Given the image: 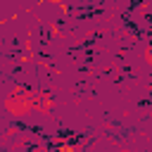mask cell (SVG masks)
I'll use <instances>...</instances> for the list:
<instances>
[{"label":"cell","mask_w":152,"mask_h":152,"mask_svg":"<svg viewBox=\"0 0 152 152\" xmlns=\"http://www.w3.org/2000/svg\"><path fill=\"white\" fill-rule=\"evenodd\" d=\"M33 104H36V112L38 114H50V109H52V95L48 93V90H36L33 88Z\"/></svg>","instance_id":"cell-2"},{"label":"cell","mask_w":152,"mask_h":152,"mask_svg":"<svg viewBox=\"0 0 152 152\" xmlns=\"http://www.w3.org/2000/svg\"><path fill=\"white\" fill-rule=\"evenodd\" d=\"M45 2H52V5H62L64 0H45Z\"/></svg>","instance_id":"cell-3"},{"label":"cell","mask_w":152,"mask_h":152,"mask_svg":"<svg viewBox=\"0 0 152 152\" xmlns=\"http://www.w3.org/2000/svg\"><path fill=\"white\" fill-rule=\"evenodd\" d=\"M5 109L12 114V116H28L36 112V104H33V88H26V86H17L10 90V95L5 97Z\"/></svg>","instance_id":"cell-1"}]
</instances>
